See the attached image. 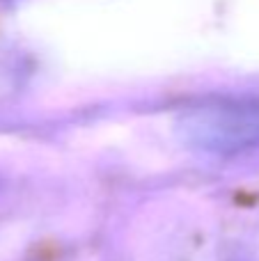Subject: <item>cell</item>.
<instances>
[{
  "label": "cell",
  "mask_w": 259,
  "mask_h": 261,
  "mask_svg": "<svg viewBox=\"0 0 259 261\" xmlns=\"http://www.w3.org/2000/svg\"><path fill=\"white\" fill-rule=\"evenodd\" d=\"M184 138L214 151L259 144V99H225L182 115Z\"/></svg>",
  "instance_id": "6da1fadb"
}]
</instances>
